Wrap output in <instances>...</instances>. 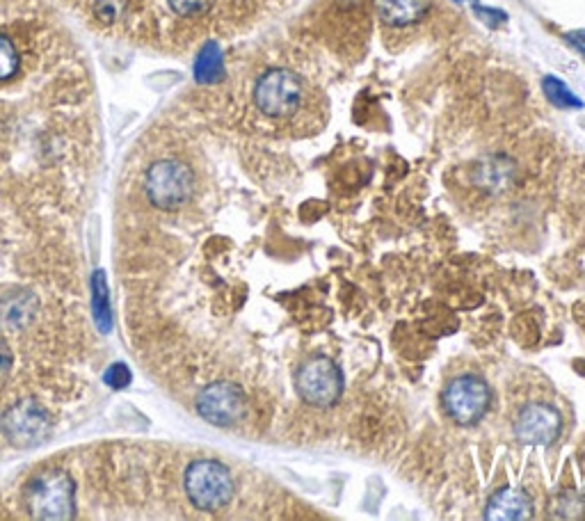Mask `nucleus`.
<instances>
[{
  "label": "nucleus",
  "instance_id": "obj_1",
  "mask_svg": "<svg viewBox=\"0 0 585 521\" xmlns=\"http://www.w3.org/2000/svg\"><path fill=\"white\" fill-rule=\"evenodd\" d=\"M254 106L268 122L286 128L295 138L318 133L327 117L323 94L291 69H270L256 80Z\"/></svg>",
  "mask_w": 585,
  "mask_h": 521
},
{
  "label": "nucleus",
  "instance_id": "obj_2",
  "mask_svg": "<svg viewBox=\"0 0 585 521\" xmlns=\"http://www.w3.org/2000/svg\"><path fill=\"white\" fill-rule=\"evenodd\" d=\"M23 503L30 517L64 521L76 515V483L67 471L44 469L23 487Z\"/></svg>",
  "mask_w": 585,
  "mask_h": 521
},
{
  "label": "nucleus",
  "instance_id": "obj_3",
  "mask_svg": "<svg viewBox=\"0 0 585 521\" xmlns=\"http://www.w3.org/2000/svg\"><path fill=\"white\" fill-rule=\"evenodd\" d=\"M197 190V176L179 158L156 160L144 174V195L160 211H179Z\"/></svg>",
  "mask_w": 585,
  "mask_h": 521
},
{
  "label": "nucleus",
  "instance_id": "obj_4",
  "mask_svg": "<svg viewBox=\"0 0 585 521\" xmlns=\"http://www.w3.org/2000/svg\"><path fill=\"white\" fill-rule=\"evenodd\" d=\"M183 490L192 506L204 512H218L234 499L236 483L231 471L218 460H195L183 476Z\"/></svg>",
  "mask_w": 585,
  "mask_h": 521
},
{
  "label": "nucleus",
  "instance_id": "obj_5",
  "mask_svg": "<svg viewBox=\"0 0 585 521\" xmlns=\"http://www.w3.org/2000/svg\"><path fill=\"white\" fill-rule=\"evenodd\" d=\"M53 430V419L42 403L26 398L7 407L0 416V435L14 448H35L44 444Z\"/></svg>",
  "mask_w": 585,
  "mask_h": 521
},
{
  "label": "nucleus",
  "instance_id": "obj_6",
  "mask_svg": "<svg viewBox=\"0 0 585 521\" xmlns=\"http://www.w3.org/2000/svg\"><path fill=\"white\" fill-rule=\"evenodd\" d=\"M197 414L218 428H231L247 416V396L236 382L218 380L206 384L195 398Z\"/></svg>",
  "mask_w": 585,
  "mask_h": 521
},
{
  "label": "nucleus",
  "instance_id": "obj_7",
  "mask_svg": "<svg viewBox=\"0 0 585 521\" xmlns=\"http://www.w3.org/2000/svg\"><path fill=\"white\" fill-rule=\"evenodd\" d=\"M490 387L478 375H460L444 389V410L458 426H476L490 412Z\"/></svg>",
  "mask_w": 585,
  "mask_h": 521
},
{
  "label": "nucleus",
  "instance_id": "obj_8",
  "mask_svg": "<svg viewBox=\"0 0 585 521\" xmlns=\"http://www.w3.org/2000/svg\"><path fill=\"white\" fill-rule=\"evenodd\" d=\"M298 394L311 407H332L343 394V373L332 359L311 357L298 373Z\"/></svg>",
  "mask_w": 585,
  "mask_h": 521
},
{
  "label": "nucleus",
  "instance_id": "obj_9",
  "mask_svg": "<svg viewBox=\"0 0 585 521\" xmlns=\"http://www.w3.org/2000/svg\"><path fill=\"white\" fill-rule=\"evenodd\" d=\"M563 421H560V412L549 403H531L526 405L515 419V437L522 444L533 446H549L554 444Z\"/></svg>",
  "mask_w": 585,
  "mask_h": 521
},
{
  "label": "nucleus",
  "instance_id": "obj_10",
  "mask_svg": "<svg viewBox=\"0 0 585 521\" xmlns=\"http://www.w3.org/2000/svg\"><path fill=\"white\" fill-rule=\"evenodd\" d=\"M39 298L30 288H10L0 295V330L26 332L37 320Z\"/></svg>",
  "mask_w": 585,
  "mask_h": 521
},
{
  "label": "nucleus",
  "instance_id": "obj_11",
  "mask_svg": "<svg viewBox=\"0 0 585 521\" xmlns=\"http://www.w3.org/2000/svg\"><path fill=\"white\" fill-rule=\"evenodd\" d=\"M533 512V501L524 490L517 487H503V490L494 492L492 499L487 501L485 519L490 521H517L528 519Z\"/></svg>",
  "mask_w": 585,
  "mask_h": 521
},
{
  "label": "nucleus",
  "instance_id": "obj_12",
  "mask_svg": "<svg viewBox=\"0 0 585 521\" xmlns=\"http://www.w3.org/2000/svg\"><path fill=\"white\" fill-rule=\"evenodd\" d=\"M430 0H375V12H378L384 26L407 28L426 19L430 14Z\"/></svg>",
  "mask_w": 585,
  "mask_h": 521
},
{
  "label": "nucleus",
  "instance_id": "obj_13",
  "mask_svg": "<svg viewBox=\"0 0 585 521\" xmlns=\"http://www.w3.org/2000/svg\"><path fill=\"white\" fill-rule=\"evenodd\" d=\"M515 179V163L508 158H487L476 165V183L487 190H503Z\"/></svg>",
  "mask_w": 585,
  "mask_h": 521
},
{
  "label": "nucleus",
  "instance_id": "obj_14",
  "mask_svg": "<svg viewBox=\"0 0 585 521\" xmlns=\"http://www.w3.org/2000/svg\"><path fill=\"white\" fill-rule=\"evenodd\" d=\"M195 76L199 83H218V80L224 76V58H222V51L220 46L215 42H208L202 53L197 55V62H195Z\"/></svg>",
  "mask_w": 585,
  "mask_h": 521
},
{
  "label": "nucleus",
  "instance_id": "obj_15",
  "mask_svg": "<svg viewBox=\"0 0 585 521\" xmlns=\"http://www.w3.org/2000/svg\"><path fill=\"white\" fill-rule=\"evenodd\" d=\"M92 309H94V320L99 325V330L106 334L112 327V314H110V293H108V282L106 272L96 270L92 277Z\"/></svg>",
  "mask_w": 585,
  "mask_h": 521
},
{
  "label": "nucleus",
  "instance_id": "obj_16",
  "mask_svg": "<svg viewBox=\"0 0 585 521\" xmlns=\"http://www.w3.org/2000/svg\"><path fill=\"white\" fill-rule=\"evenodd\" d=\"M542 90L544 96L554 103L556 108H563V110H572V108H581L583 103L579 96H576L570 87H567L563 80H558L556 76H547L542 80Z\"/></svg>",
  "mask_w": 585,
  "mask_h": 521
},
{
  "label": "nucleus",
  "instance_id": "obj_17",
  "mask_svg": "<svg viewBox=\"0 0 585 521\" xmlns=\"http://www.w3.org/2000/svg\"><path fill=\"white\" fill-rule=\"evenodd\" d=\"M21 69V55L19 48L10 37L0 32V83L12 80Z\"/></svg>",
  "mask_w": 585,
  "mask_h": 521
},
{
  "label": "nucleus",
  "instance_id": "obj_18",
  "mask_svg": "<svg viewBox=\"0 0 585 521\" xmlns=\"http://www.w3.org/2000/svg\"><path fill=\"white\" fill-rule=\"evenodd\" d=\"M172 7V12L179 16H204L206 12H211V7L215 5V0H167Z\"/></svg>",
  "mask_w": 585,
  "mask_h": 521
},
{
  "label": "nucleus",
  "instance_id": "obj_19",
  "mask_svg": "<svg viewBox=\"0 0 585 521\" xmlns=\"http://www.w3.org/2000/svg\"><path fill=\"white\" fill-rule=\"evenodd\" d=\"M124 12V0H94V14L101 23H115Z\"/></svg>",
  "mask_w": 585,
  "mask_h": 521
},
{
  "label": "nucleus",
  "instance_id": "obj_20",
  "mask_svg": "<svg viewBox=\"0 0 585 521\" xmlns=\"http://www.w3.org/2000/svg\"><path fill=\"white\" fill-rule=\"evenodd\" d=\"M106 382L110 384L112 389H122V387H126L128 382H131V373H128V368L124 364H115L106 373Z\"/></svg>",
  "mask_w": 585,
  "mask_h": 521
},
{
  "label": "nucleus",
  "instance_id": "obj_21",
  "mask_svg": "<svg viewBox=\"0 0 585 521\" xmlns=\"http://www.w3.org/2000/svg\"><path fill=\"white\" fill-rule=\"evenodd\" d=\"M12 364H14L12 348L7 346V341L3 339V336H0V382H3L7 375H10Z\"/></svg>",
  "mask_w": 585,
  "mask_h": 521
},
{
  "label": "nucleus",
  "instance_id": "obj_22",
  "mask_svg": "<svg viewBox=\"0 0 585 521\" xmlns=\"http://www.w3.org/2000/svg\"><path fill=\"white\" fill-rule=\"evenodd\" d=\"M565 39L585 58V30H572V32H567Z\"/></svg>",
  "mask_w": 585,
  "mask_h": 521
},
{
  "label": "nucleus",
  "instance_id": "obj_23",
  "mask_svg": "<svg viewBox=\"0 0 585 521\" xmlns=\"http://www.w3.org/2000/svg\"><path fill=\"white\" fill-rule=\"evenodd\" d=\"M455 3H467V0H455ZM471 3H478V0H471Z\"/></svg>",
  "mask_w": 585,
  "mask_h": 521
}]
</instances>
